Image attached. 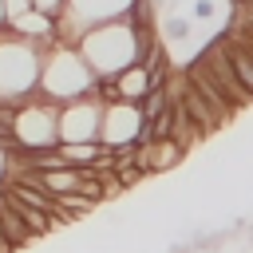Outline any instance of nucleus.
I'll use <instances>...</instances> for the list:
<instances>
[{"label": "nucleus", "mask_w": 253, "mask_h": 253, "mask_svg": "<svg viewBox=\"0 0 253 253\" xmlns=\"http://www.w3.org/2000/svg\"><path fill=\"white\" fill-rule=\"evenodd\" d=\"M0 229H4V237L12 241V249H24V245H32V241H36V237H32V229L20 221L16 206L4 198V186H0Z\"/></svg>", "instance_id": "obj_10"}, {"label": "nucleus", "mask_w": 253, "mask_h": 253, "mask_svg": "<svg viewBox=\"0 0 253 253\" xmlns=\"http://www.w3.org/2000/svg\"><path fill=\"white\" fill-rule=\"evenodd\" d=\"M186 83H190V87H194V91H198V95H202V99L213 107V115H217L221 123H225L229 115H237V107L229 103V95L221 91V83H217V79H213V75H210V71H206L198 59L186 67Z\"/></svg>", "instance_id": "obj_7"}, {"label": "nucleus", "mask_w": 253, "mask_h": 253, "mask_svg": "<svg viewBox=\"0 0 253 253\" xmlns=\"http://www.w3.org/2000/svg\"><path fill=\"white\" fill-rule=\"evenodd\" d=\"M0 253H16V249H12V241L4 237V229H0Z\"/></svg>", "instance_id": "obj_17"}, {"label": "nucleus", "mask_w": 253, "mask_h": 253, "mask_svg": "<svg viewBox=\"0 0 253 253\" xmlns=\"http://www.w3.org/2000/svg\"><path fill=\"white\" fill-rule=\"evenodd\" d=\"M111 87H115V99H123V103H138V99L154 87V79H150V71L142 67V59H134V63H126L119 75H111Z\"/></svg>", "instance_id": "obj_8"}, {"label": "nucleus", "mask_w": 253, "mask_h": 253, "mask_svg": "<svg viewBox=\"0 0 253 253\" xmlns=\"http://www.w3.org/2000/svg\"><path fill=\"white\" fill-rule=\"evenodd\" d=\"M99 119H103V103L91 91L83 99L59 103V111H55V134H59V142H91V138H99Z\"/></svg>", "instance_id": "obj_3"}, {"label": "nucleus", "mask_w": 253, "mask_h": 253, "mask_svg": "<svg viewBox=\"0 0 253 253\" xmlns=\"http://www.w3.org/2000/svg\"><path fill=\"white\" fill-rule=\"evenodd\" d=\"M28 8H32V0H4V20L12 24V20H16L20 12H28Z\"/></svg>", "instance_id": "obj_15"}, {"label": "nucleus", "mask_w": 253, "mask_h": 253, "mask_svg": "<svg viewBox=\"0 0 253 253\" xmlns=\"http://www.w3.org/2000/svg\"><path fill=\"white\" fill-rule=\"evenodd\" d=\"M8 32L20 36V40H28V43H36L40 51L51 47V43L59 40V32H55V16H43V12H36V8L20 12V16L8 24Z\"/></svg>", "instance_id": "obj_6"}, {"label": "nucleus", "mask_w": 253, "mask_h": 253, "mask_svg": "<svg viewBox=\"0 0 253 253\" xmlns=\"http://www.w3.org/2000/svg\"><path fill=\"white\" fill-rule=\"evenodd\" d=\"M32 8L43 12V16H59V12L67 8V0H32Z\"/></svg>", "instance_id": "obj_14"}, {"label": "nucleus", "mask_w": 253, "mask_h": 253, "mask_svg": "<svg viewBox=\"0 0 253 253\" xmlns=\"http://www.w3.org/2000/svg\"><path fill=\"white\" fill-rule=\"evenodd\" d=\"M0 28H8V20H4V0H0Z\"/></svg>", "instance_id": "obj_18"}, {"label": "nucleus", "mask_w": 253, "mask_h": 253, "mask_svg": "<svg viewBox=\"0 0 253 253\" xmlns=\"http://www.w3.org/2000/svg\"><path fill=\"white\" fill-rule=\"evenodd\" d=\"M221 43H225V55H229V63H233L237 83H241V87H245V95L253 99V55H249V47H245V43H237L233 36H225Z\"/></svg>", "instance_id": "obj_11"}, {"label": "nucleus", "mask_w": 253, "mask_h": 253, "mask_svg": "<svg viewBox=\"0 0 253 253\" xmlns=\"http://www.w3.org/2000/svg\"><path fill=\"white\" fill-rule=\"evenodd\" d=\"M142 126H146V119H142L138 103H123V99L103 103L99 142H103V146H134V142L142 138Z\"/></svg>", "instance_id": "obj_4"}, {"label": "nucleus", "mask_w": 253, "mask_h": 253, "mask_svg": "<svg viewBox=\"0 0 253 253\" xmlns=\"http://www.w3.org/2000/svg\"><path fill=\"white\" fill-rule=\"evenodd\" d=\"M150 40H154L150 28H138L130 16H115V20H99V24L83 28L75 47L87 59V67L95 71V79H111L126 63H134Z\"/></svg>", "instance_id": "obj_1"}, {"label": "nucleus", "mask_w": 253, "mask_h": 253, "mask_svg": "<svg viewBox=\"0 0 253 253\" xmlns=\"http://www.w3.org/2000/svg\"><path fill=\"white\" fill-rule=\"evenodd\" d=\"M178 103L186 107V115H190V123L198 126V134H202V138H206L213 126H221V119L213 115V107H210V103H206V99L186 83V75H182V83H178Z\"/></svg>", "instance_id": "obj_9"}, {"label": "nucleus", "mask_w": 253, "mask_h": 253, "mask_svg": "<svg viewBox=\"0 0 253 253\" xmlns=\"http://www.w3.org/2000/svg\"><path fill=\"white\" fill-rule=\"evenodd\" d=\"M55 150L67 166H95V158L103 154V142L99 138H91V142H55Z\"/></svg>", "instance_id": "obj_12"}, {"label": "nucleus", "mask_w": 253, "mask_h": 253, "mask_svg": "<svg viewBox=\"0 0 253 253\" xmlns=\"http://www.w3.org/2000/svg\"><path fill=\"white\" fill-rule=\"evenodd\" d=\"M95 91V71L87 67V59L79 55L75 43L55 40L51 47H43L40 55V95H47L51 103H71Z\"/></svg>", "instance_id": "obj_2"}, {"label": "nucleus", "mask_w": 253, "mask_h": 253, "mask_svg": "<svg viewBox=\"0 0 253 253\" xmlns=\"http://www.w3.org/2000/svg\"><path fill=\"white\" fill-rule=\"evenodd\" d=\"M194 16L198 20H210L213 16V0H194Z\"/></svg>", "instance_id": "obj_16"}, {"label": "nucleus", "mask_w": 253, "mask_h": 253, "mask_svg": "<svg viewBox=\"0 0 253 253\" xmlns=\"http://www.w3.org/2000/svg\"><path fill=\"white\" fill-rule=\"evenodd\" d=\"M186 32H190V24H186L182 16H170V20H166V36H170V40H186Z\"/></svg>", "instance_id": "obj_13"}, {"label": "nucleus", "mask_w": 253, "mask_h": 253, "mask_svg": "<svg viewBox=\"0 0 253 253\" xmlns=\"http://www.w3.org/2000/svg\"><path fill=\"white\" fill-rule=\"evenodd\" d=\"M198 63H202V67H206V71L221 83V91L229 95V103H233L237 111L249 103L245 87H241V83H237V75H233V63H229V55H225V43H221V40H217V43H210V47L198 55Z\"/></svg>", "instance_id": "obj_5"}]
</instances>
